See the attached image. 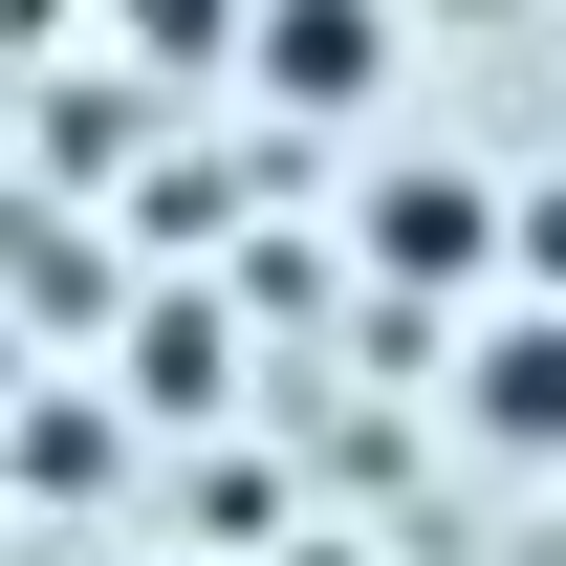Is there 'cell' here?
<instances>
[{"mask_svg":"<svg viewBox=\"0 0 566 566\" xmlns=\"http://www.w3.org/2000/svg\"><path fill=\"white\" fill-rule=\"evenodd\" d=\"M109 44H132L153 87H218L240 44H262V0H109Z\"/></svg>","mask_w":566,"mask_h":566,"instance_id":"8992f818","label":"cell"},{"mask_svg":"<svg viewBox=\"0 0 566 566\" xmlns=\"http://www.w3.org/2000/svg\"><path fill=\"white\" fill-rule=\"evenodd\" d=\"M392 0H262V44H240V87H262L283 132H349V109H392Z\"/></svg>","mask_w":566,"mask_h":566,"instance_id":"7a4b0ae2","label":"cell"},{"mask_svg":"<svg viewBox=\"0 0 566 566\" xmlns=\"http://www.w3.org/2000/svg\"><path fill=\"white\" fill-rule=\"evenodd\" d=\"M501 283H566V175L523 197V262H501Z\"/></svg>","mask_w":566,"mask_h":566,"instance_id":"ba28073f","label":"cell"},{"mask_svg":"<svg viewBox=\"0 0 566 566\" xmlns=\"http://www.w3.org/2000/svg\"><path fill=\"white\" fill-rule=\"evenodd\" d=\"M218 392H240V349H218V305H197V283H175V305H132V415H175V436H197Z\"/></svg>","mask_w":566,"mask_h":566,"instance_id":"5b68a950","label":"cell"},{"mask_svg":"<svg viewBox=\"0 0 566 566\" xmlns=\"http://www.w3.org/2000/svg\"><path fill=\"white\" fill-rule=\"evenodd\" d=\"M283 566H349V545H283Z\"/></svg>","mask_w":566,"mask_h":566,"instance_id":"30bf717a","label":"cell"},{"mask_svg":"<svg viewBox=\"0 0 566 566\" xmlns=\"http://www.w3.org/2000/svg\"><path fill=\"white\" fill-rule=\"evenodd\" d=\"M22 480H44V501H109V415L44 392V415H22Z\"/></svg>","mask_w":566,"mask_h":566,"instance_id":"52a82bcc","label":"cell"},{"mask_svg":"<svg viewBox=\"0 0 566 566\" xmlns=\"http://www.w3.org/2000/svg\"><path fill=\"white\" fill-rule=\"evenodd\" d=\"M0 327H22V305H0ZM0 392H44V370H22V349H0Z\"/></svg>","mask_w":566,"mask_h":566,"instance_id":"9c48e42d","label":"cell"},{"mask_svg":"<svg viewBox=\"0 0 566 566\" xmlns=\"http://www.w3.org/2000/svg\"><path fill=\"white\" fill-rule=\"evenodd\" d=\"M458 436L480 458H566V283H523L480 327V370H458Z\"/></svg>","mask_w":566,"mask_h":566,"instance_id":"3957f363","label":"cell"},{"mask_svg":"<svg viewBox=\"0 0 566 566\" xmlns=\"http://www.w3.org/2000/svg\"><path fill=\"white\" fill-rule=\"evenodd\" d=\"M0 305L22 327H109V240H66V197H22L0 218Z\"/></svg>","mask_w":566,"mask_h":566,"instance_id":"277c9868","label":"cell"},{"mask_svg":"<svg viewBox=\"0 0 566 566\" xmlns=\"http://www.w3.org/2000/svg\"><path fill=\"white\" fill-rule=\"evenodd\" d=\"M349 262H370V305H458V283L523 262V197H501L480 153H392L349 197Z\"/></svg>","mask_w":566,"mask_h":566,"instance_id":"6da1fadb","label":"cell"}]
</instances>
